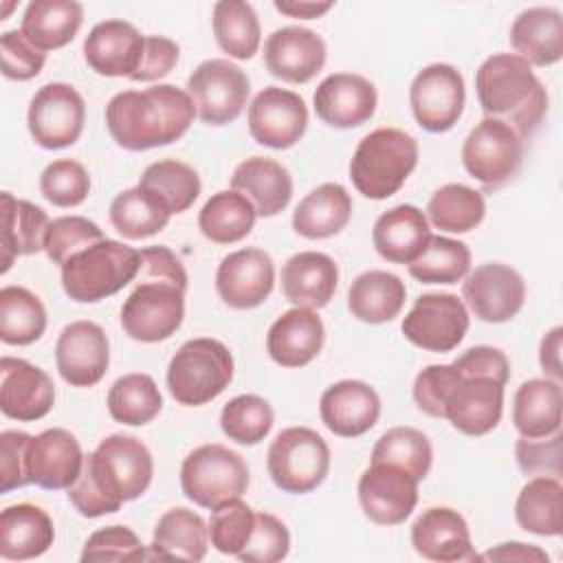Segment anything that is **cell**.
I'll return each instance as SVG.
<instances>
[{
	"instance_id": "1",
	"label": "cell",
	"mask_w": 563,
	"mask_h": 563,
	"mask_svg": "<svg viewBox=\"0 0 563 563\" xmlns=\"http://www.w3.org/2000/svg\"><path fill=\"white\" fill-rule=\"evenodd\" d=\"M154 457L134 435L112 433L84 460L68 501L81 517L97 519L117 512L125 501L139 499L152 484Z\"/></svg>"
},
{
	"instance_id": "2",
	"label": "cell",
	"mask_w": 563,
	"mask_h": 563,
	"mask_svg": "<svg viewBox=\"0 0 563 563\" xmlns=\"http://www.w3.org/2000/svg\"><path fill=\"white\" fill-rule=\"evenodd\" d=\"M136 286L121 306V328L139 343L167 341L183 325L187 271L167 246L141 249Z\"/></svg>"
},
{
	"instance_id": "3",
	"label": "cell",
	"mask_w": 563,
	"mask_h": 563,
	"mask_svg": "<svg viewBox=\"0 0 563 563\" xmlns=\"http://www.w3.org/2000/svg\"><path fill=\"white\" fill-rule=\"evenodd\" d=\"M196 117L191 97L174 84L123 90L106 106V128L112 141L128 152H145L178 141Z\"/></svg>"
},
{
	"instance_id": "4",
	"label": "cell",
	"mask_w": 563,
	"mask_h": 563,
	"mask_svg": "<svg viewBox=\"0 0 563 563\" xmlns=\"http://www.w3.org/2000/svg\"><path fill=\"white\" fill-rule=\"evenodd\" d=\"M482 112L508 123L528 141L548 114V90L532 66L515 53H495L475 73Z\"/></svg>"
},
{
	"instance_id": "5",
	"label": "cell",
	"mask_w": 563,
	"mask_h": 563,
	"mask_svg": "<svg viewBox=\"0 0 563 563\" xmlns=\"http://www.w3.org/2000/svg\"><path fill=\"white\" fill-rule=\"evenodd\" d=\"M418 141L398 128H376L365 134L352 158L350 178L369 200L394 196L418 165Z\"/></svg>"
},
{
	"instance_id": "6",
	"label": "cell",
	"mask_w": 563,
	"mask_h": 563,
	"mask_svg": "<svg viewBox=\"0 0 563 563\" xmlns=\"http://www.w3.org/2000/svg\"><path fill=\"white\" fill-rule=\"evenodd\" d=\"M141 251L119 240H99L62 264V288L77 303H99L139 275Z\"/></svg>"
},
{
	"instance_id": "7",
	"label": "cell",
	"mask_w": 563,
	"mask_h": 563,
	"mask_svg": "<svg viewBox=\"0 0 563 563\" xmlns=\"http://www.w3.org/2000/svg\"><path fill=\"white\" fill-rule=\"evenodd\" d=\"M233 380V354L211 336L185 341L167 365V389L183 407H200L218 398Z\"/></svg>"
},
{
	"instance_id": "8",
	"label": "cell",
	"mask_w": 563,
	"mask_h": 563,
	"mask_svg": "<svg viewBox=\"0 0 563 563\" xmlns=\"http://www.w3.org/2000/svg\"><path fill=\"white\" fill-rule=\"evenodd\" d=\"M180 488L189 501L216 510L249 488L244 457L218 442L194 449L180 464Z\"/></svg>"
},
{
	"instance_id": "9",
	"label": "cell",
	"mask_w": 563,
	"mask_h": 563,
	"mask_svg": "<svg viewBox=\"0 0 563 563\" xmlns=\"http://www.w3.org/2000/svg\"><path fill=\"white\" fill-rule=\"evenodd\" d=\"M266 468L279 490L306 495L328 477L330 446L310 427H288L271 442Z\"/></svg>"
},
{
	"instance_id": "10",
	"label": "cell",
	"mask_w": 563,
	"mask_h": 563,
	"mask_svg": "<svg viewBox=\"0 0 563 563\" xmlns=\"http://www.w3.org/2000/svg\"><path fill=\"white\" fill-rule=\"evenodd\" d=\"M523 161V139L504 121L484 117L464 139L462 165L488 191L510 183Z\"/></svg>"
},
{
	"instance_id": "11",
	"label": "cell",
	"mask_w": 563,
	"mask_h": 563,
	"mask_svg": "<svg viewBox=\"0 0 563 563\" xmlns=\"http://www.w3.org/2000/svg\"><path fill=\"white\" fill-rule=\"evenodd\" d=\"M249 92V75L222 57L198 64L187 77V95L196 106L198 119L207 125L233 123L242 114Z\"/></svg>"
},
{
	"instance_id": "12",
	"label": "cell",
	"mask_w": 563,
	"mask_h": 563,
	"mask_svg": "<svg viewBox=\"0 0 563 563\" xmlns=\"http://www.w3.org/2000/svg\"><path fill=\"white\" fill-rule=\"evenodd\" d=\"M86 123L84 97L64 81L44 84L29 103L26 125L31 139L44 150H64L79 141Z\"/></svg>"
},
{
	"instance_id": "13",
	"label": "cell",
	"mask_w": 563,
	"mask_h": 563,
	"mask_svg": "<svg viewBox=\"0 0 563 563\" xmlns=\"http://www.w3.org/2000/svg\"><path fill=\"white\" fill-rule=\"evenodd\" d=\"M468 310L457 295L424 292L405 314L400 330L405 339L427 352H451L466 336Z\"/></svg>"
},
{
	"instance_id": "14",
	"label": "cell",
	"mask_w": 563,
	"mask_h": 563,
	"mask_svg": "<svg viewBox=\"0 0 563 563\" xmlns=\"http://www.w3.org/2000/svg\"><path fill=\"white\" fill-rule=\"evenodd\" d=\"M466 88L462 73L451 64H429L409 86V106L416 123L431 132H449L462 117Z\"/></svg>"
},
{
	"instance_id": "15",
	"label": "cell",
	"mask_w": 563,
	"mask_h": 563,
	"mask_svg": "<svg viewBox=\"0 0 563 563\" xmlns=\"http://www.w3.org/2000/svg\"><path fill=\"white\" fill-rule=\"evenodd\" d=\"M462 299L484 323H506L523 308L526 282L508 264L488 262L468 271L462 282Z\"/></svg>"
},
{
	"instance_id": "16",
	"label": "cell",
	"mask_w": 563,
	"mask_h": 563,
	"mask_svg": "<svg viewBox=\"0 0 563 563\" xmlns=\"http://www.w3.org/2000/svg\"><path fill=\"white\" fill-rule=\"evenodd\" d=\"M246 121L255 143L271 150H288L306 134L308 108L297 92L266 86L249 103Z\"/></svg>"
},
{
	"instance_id": "17",
	"label": "cell",
	"mask_w": 563,
	"mask_h": 563,
	"mask_svg": "<svg viewBox=\"0 0 563 563\" xmlns=\"http://www.w3.org/2000/svg\"><path fill=\"white\" fill-rule=\"evenodd\" d=\"M418 479L398 466L372 462L358 477V504L369 521L398 526L418 504Z\"/></svg>"
},
{
	"instance_id": "18",
	"label": "cell",
	"mask_w": 563,
	"mask_h": 563,
	"mask_svg": "<svg viewBox=\"0 0 563 563\" xmlns=\"http://www.w3.org/2000/svg\"><path fill=\"white\" fill-rule=\"evenodd\" d=\"M55 365L59 376L73 387H95L110 365V341L95 321L68 323L55 343Z\"/></svg>"
},
{
	"instance_id": "19",
	"label": "cell",
	"mask_w": 563,
	"mask_h": 563,
	"mask_svg": "<svg viewBox=\"0 0 563 563\" xmlns=\"http://www.w3.org/2000/svg\"><path fill=\"white\" fill-rule=\"evenodd\" d=\"M275 286V264L262 249L249 246L222 257L216 271V292L233 310L262 306Z\"/></svg>"
},
{
	"instance_id": "20",
	"label": "cell",
	"mask_w": 563,
	"mask_h": 563,
	"mask_svg": "<svg viewBox=\"0 0 563 563\" xmlns=\"http://www.w3.org/2000/svg\"><path fill=\"white\" fill-rule=\"evenodd\" d=\"M55 405V385L51 376L15 356L0 358V411L18 422H35Z\"/></svg>"
},
{
	"instance_id": "21",
	"label": "cell",
	"mask_w": 563,
	"mask_h": 563,
	"mask_svg": "<svg viewBox=\"0 0 563 563\" xmlns=\"http://www.w3.org/2000/svg\"><path fill=\"white\" fill-rule=\"evenodd\" d=\"M317 117L336 130L358 128L369 121L378 106L376 88L369 79L354 73L328 75L312 95Z\"/></svg>"
},
{
	"instance_id": "22",
	"label": "cell",
	"mask_w": 563,
	"mask_h": 563,
	"mask_svg": "<svg viewBox=\"0 0 563 563\" xmlns=\"http://www.w3.org/2000/svg\"><path fill=\"white\" fill-rule=\"evenodd\" d=\"M325 64V42L306 26H282L264 42L266 70L286 84H308Z\"/></svg>"
},
{
	"instance_id": "23",
	"label": "cell",
	"mask_w": 563,
	"mask_h": 563,
	"mask_svg": "<svg viewBox=\"0 0 563 563\" xmlns=\"http://www.w3.org/2000/svg\"><path fill=\"white\" fill-rule=\"evenodd\" d=\"M145 35L125 20L97 22L84 40V59L101 77H132L143 57Z\"/></svg>"
},
{
	"instance_id": "24",
	"label": "cell",
	"mask_w": 563,
	"mask_h": 563,
	"mask_svg": "<svg viewBox=\"0 0 563 563\" xmlns=\"http://www.w3.org/2000/svg\"><path fill=\"white\" fill-rule=\"evenodd\" d=\"M411 545L427 561H438V563L479 561V554H475L473 550L466 519L449 506L427 508L413 521Z\"/></svg>"
},
{
	"instance_id": "25",
	"label": "cell",
	"mask_w": 563,
	"mask_h": 563,
	"mask_svg": "<svg viewBox=\"0 0 563 563\" xmlns=\"http://www.w3.org/2000/svg\"><path fill=\"white\" fill-rule=\"evenodd\" d=\"M84 460L86 455L70 431L62 427L46 429L33 435L29 444L31 484L46 490H68L77 482Z\"/></svg>"
},
{
	"instance_id": "26",
	"label": "cell",
	"mask_w": 563,
	"mask_h": 563,
	"mask_svg": "<svg viewBox=\"0 0 563 563\" xmlns=\"http://www.w3.org/2000/svg\"><path fill=\"white\" fill-rule=\"evenodd\" d=\"M319 416L334 435L358 438L378 422L380 398L372 385L345 378L321 394Z\"/></svg>"
},
{
	"instance_id": "27",
	"label": "cell",
	"mask_w": 563,
	"mask_h": 563,
	"mask_svg": "<svg viewBox=\"0 0 563 563\" xmlns=\"http://www.w3.org/2000/svg\"><path fill=\"white\" fill-rule=\"evenodd\" d=\"M501 413L504 385L479 376H462L444 405V420L464 435L490 433L499 424Z\"/></svg>"
},
{
	"instance_id": "28",
	"label": "cell",
	"mask_w": 563,
	"mask_h": 563,
	"mask_svg": "<svg viewBox=\"0 0 563 563\" xmlns=\"http://www.w3.org/2000/svg\"><path fill=\"white\" fill-rule=\"evenodd\" d=\"M325 341V328L317 310L290 308L279 314L266 334V352L282 367L312 363Z\"/></svg>"
},
{
	"instance_id": "29",
	"label": "cell",
	"mask_w": 563,
	"mask_h": 563,
	"mask_svg": "<svg viewBox=\"0 0 563 563\" xmlns=\"http://www.w3.org/2000/svg\"><path fill=\"white\" fill-rule=\"evenodd\" d=\"M431 224L416 205H396L380 213L372 229L376 253L391 264H411L429 244Z\"/></svg>"
},
{
	"instance_id": "30",
	"label": "cell",
	"mask_w": 563,
	"mask_h": 563,
	"mask_svg": "<svg viewBox=\"0 0 563 563\" xmlns=\"http://www.w3.org/2000/svg\"><path fill=\"white\" fill-rule=\"evenodd\" d=\"M336 286L339 266L319 251L295 253L282 268V292L295 308L319 310L328 306Z\"/></svg>"
},
{
	"instance_id": "31",
	"label": "cell",
	"mask_w": 563,
	"mask_h": 563,
	"mask_svg": "<svg viewBox=\"0 0 563 563\" xmlns=\"http://www.w3.org/2000/svg\"><path fill=\"white\" fill-rule=\"evenodd\" d=\"M508 40L530 66H552L563 57V15L554 7L523 9L512 20Z\"/></svg>"
},
{
	"instance_id": "32",
	"label": "cell",
	"mask_w": 563,
	"mask_h": 563,
	"mask_svg": "<svg viewBox=\"0 0 563 563\" xmlns=\"http://www.w3.org/2000/svg\"><path fill=\"white\" fill-rule=\"evenodd\" d=\"M231 189L246 196L257 216L273 218L290 205L292 178L282 163L266 156H251L233 169Z\"/></svg>"
},
{
	"instance_id": "33",
	"label": "cell",
	"mask_w": 563,
	"mask_h": 563,
	"mask_svg": "<svg viewBox=\"0 0 563 563\" xmlns=\"http://www.w3.org/2000/svg\"><path fill=\"white\" fill-rule=\"evenodd\" d=\"M2 202V238H0V273L4 275L15 257L44 251V233L51 224L46 211L29 200L15 198L11 191L0 194Z\"/></svg>"
},
{
	"instance_id": "34",
	"label": "cell",
	"mask_w": 563,
	"mask_h": 563,
	"mask_svg": "<svg viewBox=\"0 0 563 563\" xmlns=\"http://www.w3.org/2000/svg\"><path fill=\"white\" fill-rule=\"evenodd\" d=\"M53 541V521L40 506L13 504L0 512V556L4 561L37 559Z\"/></svg>"
},
{
	"instance_id": "35",
	"label": "cell",
	"mask_w": 563,
	"mask_h": 563,
	"mask_svg": "<svg viewBox=\"0 0 563 563\" xmlns=\"http://www.w3.org/2000/svg\"><path fill=\"white\" fill-rule=\"evenodd\" d=\"M352 218V198L339 183H323L306 194L292 211V229L306 240L341 233Z\"/></svg>"
},
{
	"instance_id": "36",
	"label": "cell",
	"mask_w": 563,
	"mask_h": 563,
	"mask_svg": "<svg viewBox=\"0 0 563 563\" xmlns=\"http://www.w3.org/2000/svg\"><path fill=\"white\" fill-rule=\"evenodd\" d=\"M563 391L552 378L523 380L512 400V424L523 438H545L561 429Z\"/></svg>"
},
{
	"instance_id": "37",
	"label": "cell",
	"mask_w": 563,
	"mask_h": 563,
	"mask_svg": "<svg viewBox=\"0 0 563 563\" xmlns=\"http://www.w3.org/2000/svg\"><path fill=\"white\" fill-rule=\"evenodd\" d=\"M209 548V528L205 519L189 508L167 510L152 534L145 559L202 561Z\"/></svg>"
},
{
	"instance_id": "38",
	"label": "cell",
	"mask_w": 563,
	"mask_h": 563,
	"mask_svg": "<svg viewBox=\"0 0 563 563\" xmlns=\"http://www.w3.org/2000/svg\"><path fill=\"white\" fill-rule=\"evenodd\" d=\"M84 22V7L75 0H33L26 4L20 31L42 53L75 40Z\"/></svg>"
},
{
	"instance_id": "39",
	"label": "cell",
	"mask_w": 563,
	"mask_h": 563,
	"mask_svg": "<svg viewBox=\"0 0 563 563\" xmlns=\"http://www.w3.org/2000/svg\"><path fill=\"white\" fill-rule=\"evenodd\" d=\"M405 299V282L387 271H365L347 288V310L354 319L369 325L394 321Z\"/></svg>"
},
{
	"instance_id": "40",
	"label": "cell",
	"mask_w": 563,
	"mask_h": 563,
	"mask_svg": "<svg viewBox=\"0 0 563 563\" xmlns=\"http://www.w3.org/2000/svg\"><path fill=\"white\" fill-rule=\"evenodd\" d=\"M172 216L165 200L143 185L123 189L110 202V222L125 240H145L161 233Z\"/></svg>"
},
{
	"instance_id": "41",
	"label": "cell",
	"mask_w": 563,
	"mask_h": 563,
	"mask_svg": "<svg viewBox=\"0 0 563 563\" xmlns=\"http://www.w3.org/2000/svg\"><path fill=\"white\" fill-rule=\"evenodd\" d=\"M515 519L521 530L539 537L563 532V486L559 477L534 475L523 484L515 501Z\"/></svg>"
},
{
	"instance_id": "42",
	"label": "cell",
	"mask_w": 563,
	"mask_h": 563,
	"mask_svg": "<svg viewBox=\"0 0 563 563\" xmlns=\"http://www.w3.org/2000/svg\"><path fill=\"white\" fill-rule=\"evenodd\" d=\"M255 220L257 211L246 196L235 189H222L202 205L198 229L213 244H235L253 231Z\"/></svg>"
},
{
	"instance_id": "43",
	"label": "cell",
	"mask_w": 563,
	"mask_h": 563,
	"mask_svg": "<svg viewBox=\"0 0 563 563\" xmlns=\"http://www.w3.org/2000/svg\"><path fill=\"white\" fill-rule=\"evenodd\" d=\"M213 37L222 53L233 59H251L262 42L255 9L244 0H220L211 13Z\"/></svg>"
},
{
	"instance_id": "44",
	"label": "cell",
	"mask_w": 563,
	"mask_h": 563,
	"mask_svg": "<svg viewBox=\"0 0 563 563\" xmlns=\"http://www.w3.org/2000/svg\"><path fill=\"white\" fill-rule=\"evenodd\" d=\"M46 330V308L42 299L24 286L0 290V341L7 345H31Z\"/></svg>"
},
{
	"instance_id": "45",
	"label": "cell",
	"mask_w": 563,
	"mask_h": 563,
	"mask_svg": "<svg viewBox=\"0 0 563 563\" xmlns=\"http://www.w3.org/2000/svg\"><path fill=\"white\" fill-rule=\"evenodd\" d=\"M163 409V396L150 374L132 372L119 376L108 389V413L114 422L143 427Z\"/></svg>"
},
{
	"instance_id": "46",
	"label": "cell",
	"mask_w": 563,
	"mask_h": 563,
	"mask_svg": "<svg viewBox=\"0 0 563 563\" xmlns=\"http://www.w3.org/2000/svg\"><path fill=\"white\" fill-rule=\"evenodd\" d=\"M486 216L484 196L462 183L442 185L427 202V220L444 233H468Z\"/></svg>"
},
{
	"instance_id": "47",
	"label": "cell",
	"mask_w": 563,
	"mask_h": 563,
	"mask_svg": "<svg viewBox=\"0 0 563 563\" xmlns=\"http://www.w3.org/2000/svg\"><path fill=\"white\" fill-rule=\"evenodd\" d=\"M407 271L422 284H457L471 271V251L460 240L431 235L427 249L407 264Z\"/></svg>"
},
{
	"instance_id": "48",
	"label": "cell",
	"mask_w": 563,
	"mask_h": 563,
	"mask_svg": "<svg viewBox=\"0 0 563 563\" xmlns=\"http://www.w3.org/2000/svg\"><path fill=\"white\" fill-rule=\"evenodd\" d=\"M372 462L398 466L413 479L422 482L431 471L433 449L422 431L413 427H394L376 440L372 449Z\"/></svg>"
},
{
	"instance_id": "49",
	"label": "cell",
	"mask_w": 563,
	"mask_h": 563,
	"mask_svg": "<svg viewBox=\"0 0 563 563\" xmlns=\"http://www.w3.org/2000/svg\"><path fill=\"white\" fill-rule=\"evenodd\" d=\"M139 185L158 194L174 216L187 211L198 200L202 189L198 172L191 165L176 158L150 163L143 169Z\"/></svg>"
},
{
	"instance_id": "50",
	"label": "cell",
	"mask_w": 563,
	"mask_h": 563,
	"mask_svg": "<svg viewBox=\"0 0 563 563\" xmlns=\"http://www.w3.org/2000/svg\"><path fill=\"white\" fill-rule=\"evenodd\" d=\"M275 413L266 398L257 394H240L220 411L222 433L242 446L260 444L273 429Z\"/></svg>"
},
{
	"instance_id": "51",
	"label": "cell",
	"mask_w": 563,
	"mask_h": 563,
	"mask_svg": "<svg viewBox=\"0 0 563 563\" xmlns=\"http://www.w3.org/2000/svg\"><path fill=\"white\" fill-rule=\"evenodd\" d=\"M207 528L209 541L220 554L238 556L253 534L255 512L246 501H242V497H238L211 510Z\"/></svg>"
},
{
	"instance_id": "52",
	"label": "cell",
	"mask_w": 563,
	"mask_h": 563,
	"mask_svg": "<svg viewBox=\"0 0 563 563\" xmlns=\"http://www.w3.org/2000/svg\"><path fill=\"white\" fill-rule=\"evenodd\" d=\"M99 240H103V231L97 222L84 216H59L51 220L44 233V253L53 264L62 266L75 253Z\"/></svg>"
},
{
	"instance_id": "53",
	"label": "cell",
	"mask_w": 563,
	"mask_h": 563,
	"mask_svg": "<svg viewBox=\"0 0 563 563\" xmlns=\"http://www.w3.org/2000/svg\"><path fill=\"white\" fill-rule=\"evenodd\" d=\"M42 196L62 209L81 205L90 194V176L86 167L73 158H57L40 174Z\"/></svg>"
},
{
	"instance_id": "54",
	"label": "cell",
	"mask_w": 563,
	"mask_h": 563,
	"mask_svg": "<svg viewBox=\"0 0 563 563\" xmlns=\"http://www.w3.org/2000/svg\"><path fill=\"white\" fill-rule=\"evenodd\" d=\"M290 552V532L282 519L271 512H255V528L246 548L238 554L246 563H277Z\"/></svg>"
},
{
	"instance_id": "55",
	"label": "cell",
	"mask_w": 563,
	"mask_h": 563,
	"mask_svg": "<svg viewBox=\"0 0 563 563\" xmlns=\"http://www.w3.org/2000/svg\"><path fill=\"white\" fill-rule=\"evenodd\" d=\"M147 548L128 526H106L95 530L81 550V561H136L145 559Z\"/></svg>"
},
{
	"instance_id": "56",
	"label": "cell",
	"mask_w": 563,
	"mask_h": 563,
	"mask_svg": "<svg viewBox=\"0 0 563 563\" xmlns=\"http://www.w3.org/2000/svg\"><path fill=\"white\" fill-rule=\"evenodd\" d=\"M462 374L453 367V363L442 365H427L418 372L413 380V402L420 411L431 418H444V405L451 389L457 385Z\"/></svg>"
},
{
	"instance_id": "57",
	"label": "cell",
	"mask_w": 563,
	"mask_h": 563,
	"mask_svg": "<svg viewBox=\"0 0 563 563\" xmlns=\"http://www.w3.org/2000/svg\"><path fill=\"white\" fill-rule=\"evenodd\" d=\"M0 64L7 79L29 81L42 73L46 53L37 51L22 31H4L0 35Z\"/></svg>"
},
{
	"instance_id": "58",
	"label": "cell",
	"mask_w": 563,
	"mask_h": 563,
	"mask_svg": "<svg viewBox=\"0 0 563 563\" xmlns=\"http://www.w3.org/2000/svg\"><path fill=\"white\" fill-rule=\"evenodd\" d=\"M561 429L545 438H519L515 444V457L526 475H550L559 477L563 473L561 464Z\"/></svg>"
},
{
	"instance_id": "59",
	"label": "cell",
	"mask_w": 563,
	"mask_h": 563,
	"mask_svg": "<svg viewBox=\"0 0 563 563\" xmlns=\"http://www.w3.org/2000/svg\"><path fill=\"white\" fill-rule=\"evenodd\" d=\"M29 433L7 429L0 433V490L9 493L31 484L29 477Z\"/></svg>"
},
{
	"instance_id": "60",
	"label": "cell",
	"mask_w": 563,
	"mask_h": 563,
	"mask_svg": "<svg viewBox=\"0 0 563 563\" xmlns=\"http://www.w3.org/2000/svg\"><path fill=\"white\" fill-rule=\"evenodd\" d=\"M453 367L462 376H479V378H490L499 385L506 387L510 378V363L508 356L493 345H475L468 347L464 354H460L453 361Z\"/></svg>"
},
{
	"instance_id": "61",
	"label": "cell",
	"mask_w": 563,
	"mask_h": 563,
	"mask_svg": "<svg viewBox=\"0 0 563 563\" xmlns=\"http://www.w3.org/2000/svg\"><path fill=\"white\" fill-rule=\"evenodd\" d=\"M180 48L174 40L165 35H145V48L141 57L139 70L130 77V81H156L172 73V68L178 64Z\"/></svg>"
},
{
	"instance_id": "62",
	"label": "cell",
	"mask_w": 563,
	"mask_h": 563,
	"mask_svg": "<svg viewBox=\"0 0 563 563\" xmlns=\"http://www.w3.org/2000/svg\"><path fill=\"white\" fill-rule=\"evenodd\" d=\"M548 552L532 545V543H521V541H508L499 543L484 554H479V561H519V563H548Z\"/></svg>"
},
{
	"instance_id": "63",
	"label": "cell",
	"mask_w": 563,
	"mask_h": 563,
	"mask_svg": "<svg viewBox=\"0 0 563 563\" xmlns=\"http://www.w3.org/2000/svg\"><path fill=\"white\" fill-rule=\"evenodd\" d=\"M561 347H563V328L554 325L550 332L543 334V339L539 343V365H541L545 378H552L559 383L563 376Z\"/></svg>"
},
{
	"instance_id": "64",
	"label": "cell",
	"mask_w": 563,
	"mask_h": 563,
	"mask_svg": "<svg viewBox=\"0 0 563 563\" xmlns=\"http://www.w3.org/2000/svg\"><path fill=\"white\" fill-rule=\"evenodd\" d=\"M273 7L288 15V18H299V20H317L321 15H325L334 2H310V0H275Z\"/></svg>"
}]
</instances>
